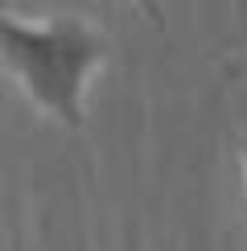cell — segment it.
Segmentation results:
<instances>
[{
  "instance_id": "6da1fadb",
  "label": "cell",
  "mask_w": 247,
  "mask_h": 251,
  "mask_svg": "<svg viewBox=\"0 0 247 251\" xmlns=\"http://www.w3.org/2000/svg\"><path fill=\"white\" fill-rule=\"evenodd\" d=\"M107 62V37L78 13H13L0 8V70L46 120L87 124V91Z\"/></svg>"
},
{
  "instance_id": "7a4b0ae2",
  "label": "cell",
  "mask_w": 247,
  "mask_h": 251,
  "mask_svg": "<svg viewBox=\"0 0 247 251\" xmlns=\"http://www.w3.org/2000/svg\"><path fill=\"white\" fill-rule=\"evenodd\" d=\"M132 4H136V8H140L144 17H152V21H161V4H157V0H132Z\"/></svg>"
},
{
  "instance_id": "3957f363",
  "label": "cell",
  "mask_w": 247,
  "mask_h": 251,
  "mask_svg": "<svg viewBox=\"0 0 247 251\" xmlns=\"http://www.w3.org/2000/svg\"><path fill=\"white\" fill-rule=\"evenodd\" d=\"M239 161H243V181H247V140L239 144Z\"/></svg>"
}]
</instances>
